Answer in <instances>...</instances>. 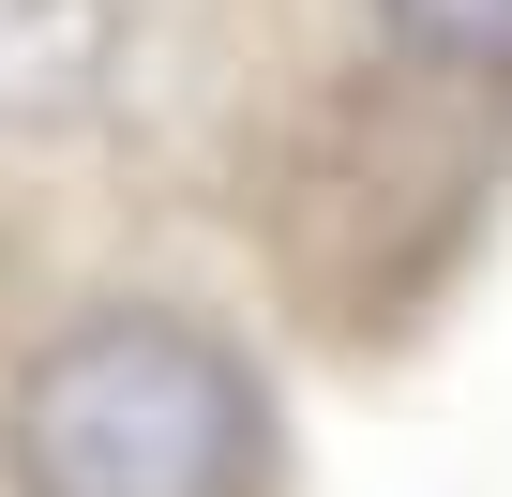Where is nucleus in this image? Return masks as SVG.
<instances>
[{"label": "nucleus", "mask_w": 512, "mask_h": 497, "mask_svg": "<svg viewBox=\"0 0 512 497\" xmlns=\"http://www.w3.org/2000/svg\"><path fill=\"white\" fill-rule=\"evenodd\" d=\"M302 377L181 211L0 121V497H302Z\"/></svg>", "instance_id": "2"}, {"label": "nucleus", "mask_w": 512, "mask_h": 497, "mask_svg": "<svg viewBox=\"0 0 512 497\" xmlns=\"http://www.w3.org/2000/svg\"><path fill=\"white\" fill-rule=\"evenodd\" d=\"M0 121L181 211L317 377H422L512 257V0H0Z\"/></svg>", "instance_id": "1"}]
</instances>
